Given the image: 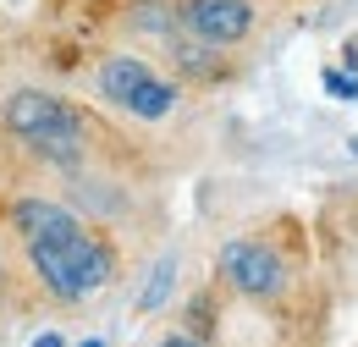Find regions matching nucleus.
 Here are the masks:
<instances>
[{
  "mask_svg": "<svg viewBox=\"0 0 358 347\" xmlns=\"http://www.w3.org/2000/svg\"><path fill=\"white\" fill-rule=\"evenodd\" d=\"M325 88H331V94H348V99H358V83H342V78H336V72H331V78H325Z\"/></svg>",
  "mask_w": 358,
  "mask_h": 347,
  "instance_id": "nucleus-8",
  "label": "nucleus"
},
{
  "mask_svg": "<svg viewBox=\"0 0 358 347\" xmlns=\"http://www.w3.org/2000/svg\"><path fill=\"white\" fill-rule=\"evenodd\" d=\"M177 17L199 44H215V50L243 44L254 34V6L248 0H182Z\"/></svg>",
  "mask_w": 358,
  "mask_h": 347,
  "instance_id": "nucleus-5",
  "label": "nucleus"
},
{
  "mask_svg": "<svg viewBox=\"0 0 358 347\" xmlns=\"http://www.w3.org/2000/svg\"><path fill=\"white\" fill-rule=\"evenodd\" d=\"M11 226H17L22 248H28V264H34L39 287L55 304H83L99 287H110L116 254L72 210H61L50 199H22V204H11Z\"/></svg>",
  "mask_w": 358,
  "mask_h": 347,
  "instance_id": "nucleus-1",
  "label": "nucleus"
},
{
  "mask_svg": "<svg viewBox=\"0 0 358 347\" xmlns=\"http://www.w3.org/2000/svg\"><path fill=\"white\" fill-rule=\"evenodd\" d=\"M34 347H61V337H55V331H45V337H39Z\"/></svg>",
  "mask_w": 358,
  "mask_h": 347,
  "instance_id": "nucleus-9",
  "label": "nucleus"
},
{
  "mask_svg": "<svg viewBox=\"0 0 358 347\" xmlns=\"http://www.w3.org/2000/svg\"><path fill=\"white\" fill-rule=\"evenodd\" d=\"M353 149H358V138H353Z\"/></svg>",
  "mask_w": 358,
  "mask_h": 347,
  "instance_id": "nucleus-10",
  "label": "nucleus"
},
{
  "mask_svg": "<svg viewBox=\"0 0 358 347\" xmlns=\"http://www.w3.org/2000/svg\"><path fill=\"white\" fill-rule=\"evenodd\" d=\"M171 287H177V264L166 260L160 270H155V281H149V292H143V309H160V304H166V292H171Z\"/></svg>",
  "mask_w": 358,
  "mask_h": 347,
  "instance_id": "nucleus-6",
  "label": "nucleus"
},
{
  "mask_svg": "<svg viewBox=\"0 0 358 347\" xmlns=\"http://www.w3.org/2000/svg\"><path fill=\"white\" fill-rule=\"evenodd\" d=\"M94 88H99V99H110L116 111H127L138 122H160V116H171V105H177V83H166L155 66H143L138 55H105L99 66H94Z\"/></svg>",
  "mask_w": 358,
  "mask_h": 347,
  "instance_id": "nucleus-3",
  "label": "nucleus"
},
{
  "mask_svg": "<svg viewBox=\"0 0 358 347\" xmlns=\"http://www.w3.org/2000/svg\"><path fill=\"white\" fill-rule=\"evenodd\" d=\"M155 347H210L204 337H193V331H171V337H160Z\"/></svg>",
  "mask_w": 358,
  "mask_h": 347,
  "instance_id": "nucleus-7",
  "label": "nucleus"
},
{
  "mask_svg": "<svg viewBox=\"0 0 358 347\" xmlns=\"http://www.w3.org/2000/svg\"><path fill=\"white\" fill-rule=\"evenodd\" d=\"M221 287L237 292V298H248V304H275L292 287V270H287V260L270 243H259V237H231L221 248Z\"/></svg>",
  "mask_w": 358,
  "mask_h": 347,
  "instance_id": "nucleus-4",
  "label": "nucleus"
},
{
  "mask_svg": "<svg viewBox=\"0 0 358 347\" xmlns=\"http://www.w3.org/2000/svg\"><path fill=\"white\" fill-rule=\"evenodd\" d=\"M0 122L11 138H22L34 155H45L55 166H83V155H89V116L55 94H39V88L11 94Z\"/></svg>",
  "mask_w": 358,
  "mask_h": 347,
  "instance_id": "nucleus-2",
  "label": "nucleus"
}]
</instances>
